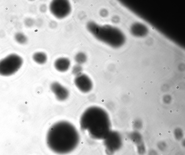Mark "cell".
I'll return each instance as SVG.
<instances>
[{
    "instance_id": "cell-15",
    "label": "cell",
    "mask_w": 185,
    "mask_h": 155,
    "mask_svg": "<svg viewBox=\"0 0 185 155\" xmlns=\"http://www.w3.org/2000/svg\"><path fill=\"white\" fill-rule=\"evenodd\" d=\"M157 148L160 151L164 152L165 151L167 147L166 143L164 142H160L158 143L157 145Z\"/></svg>"
},
{
    "instance_id": "cell-6",
    "label": "cell",
    "mask_w": 185,
    "mask_h": 155,
    "mask_svg": "<svg viewBox=\"0 0 185 155\" xmlns=\"http://www.w3.org/2000/svg\"><path fill=\"white\" fill-rule=\"evenodd\" d=\"M74 84L78 89L84 93L91 91L93 87L91 79L86 74H81L76 76L74 79Z\"/></svg>"
},
{
    "instance_id": "cell-16",
    "label": "cell",
    "mask_w": 185,
    "mask_h": 155,
    "mask_svg": "<svg viewBox=\"0 0 185 155\" xmlns=\"http://www.w3.org/2000/svg\"><path fill=\"white\" fill-rule=\"evenodd\" d=\"M148 155H158V153L154 149H150L148 152Z\"/></svg>"
},
{
    "instance_id": "cell-12",
    "label": "cell",
    "mask_w": 185,
    "mask_h": 155,
    "mask_svg": "<svg viewBox=\"0 0 185 155\" xmlns=\"http://www.w3.org/2000/svg\"><path fill=\"white\" fill-rule=\"evenodd\" d=\"M136 150L139 155H144L146 152V147L144 142L136 145Z\"/></svg>"
},
{
    "instance_id": "cell-9",
    "label": "cell",
    "mask_w": 185,
    "mask_h": 155,
    "mask_svg": "<svg viewBox=\"0 0 185 155\" xmlns=\"http://www.w3.org/2000/svg\"><path fill=\"white\" fill-rule=\"evenodd\" d=\"M32 59L34 62L37 64L39 65H43L46 63L47 56L45 53L38 51L33 54Z\"/></svg>"
},
{
    "instance_id": "cell-4",
    "label": "cell",
    "mask_w": 185,
    "mask_h": 155,
    "mask_svg": "<svg viewBox=\"0 0 185 155\" xmlns=\"http://www.w3.org/2000/svg\"><path fill=\"white\" fill-rule=\"evenodd\" d=\"M50 12L54 17L63 19L67 17L71 12V4L66 0H55L51 2L49 5Z\"/></svg>"
},
{
    "instance_id": "cell-17",
    "label": "cell",
    "mask_w": 185,
    "mask_h": 155,
    "mask_svg": "<svg viewBox=\"0 0 185 155\" xmlns=\"http://www.w3.org/2000/svg\"><path fill=\"white\" fill-rule=\"evenodd\" d=\"M47 7L45 5H42L40 7V10L42 12H45L46 11Z\"/></svg>"
},
{
    "instance_id": "cell-10",
    "label": "cell",
    "mask_w": 185,
    "mask_h": 155,
    "mask_svg": "<svg viewBox=\"0 0 185 155\" xmlns=\"http://www.w3.org/2000/svg\"><path fill=\"white\" fill-rule=\"evenodd\" d=\"M14 39L15 42L19 44L24 45L28 42V38L24 33L22 32H17L14 34Z\"/></svg>"
},
{
    "instance_id": "cell-13",
    "label": "cell",
    "mask_w": 185,
    "mask_h": 155,
    "mask_svg": "<svg viewBox=\"0 0 185 155\" xmlns=\"http://www.w3.org/2000/svg\"><path fill=\"white\" fill-rule=\"evenodd\" d=\"M83 69L81 65L77 64L73 66L72 69V72L74 75L78 76L82 74Z\"/></svg>"
},
{
    "instance_id": "cell-5",
    "label": "cell",
    "mask_w": 185,
    "mask_h": 155,
    "mask_svg": "<svg viewBox=\"0 0 185 155\" xmlns=\"http://www.w3.org/2000/svg\"><path fill=\"white\" fill-rule=\"evenodd\" d=\"M106 152L108 155H113L123 146V141L120 135L116 132L111 131L104 140Z\"/></svg>"
},
{
    "instance_id": "cell-14",
    "label": "cell",
    "mask_w": 185,
    "mask_h": 155,
    "mask_svg": "<svg viewBox=\"0 0 185 155\" xmlns=\"http://www.w3.org/2000/svg\"><path fill=\"white\" fill-rule=\"evenodd\" d=\"M24 23L26 27L30 28L32 27L35 23V21L32 18H26L24 21Z\"/></svg>"
},
{
    "instance_id": "cell-2",
    "label": "cell",
    "mask_w": 185,
    "mask_h": 155,
    "mask_svg": "<svg viewBox=\"0 0 185 155\" xmlns=\"http://www.w3.org/2000/svg\"><path fill=\"white\" fill-rule=\"evenodd\" d=\"M80 125L81 130L96 140H103L111 131L108 114L97 106H91L84 111L80 118Z\"/></svg>"
},
{
    "instance_id": "cell-3",
    "label": "cell",
    "mask_w": 185,
    "mask_h": 155,
    "mask_svg": "<svg viewBox=\"0 0 185 155\" xmlns=\"http://www.w3.org/2000/svg\"><path fill=\"white\" fill-rule=\"evenodd\" d=\"M23 64V58L15 53H12L0 60V75L9 76L17 73Z\"/></svg>"
},
{
    "instance_id": "cell-8",
    "label": "cell",
    "mask_w": 185,
    "mask_h": 155,
    "mask_svg": "<svg viewBox=\"0 0 185 155\" xmlns=\"http://www.w3.org/2000/svg\"><path fill=\"white\" fill-rule=\"evenodd\" d=\"M70 60L66 57H61L55 60L54 63V66L58 71L60 72H65L68 70L70 67Z\"/></svg>"
},
{
    "instance_id": "cell-7",
    "label": "cell",
    "mask_w": 185,
    "mask_h": 155,
    "mask_svg": "<svg viewBox=\"0 0 185 155\" xmlns=\"http://www.w3.org/2000/svg\"><path fill=\"white\" fill-rule=\"evenodd\" d=\"M50 89L59 101H64L69 96L68 90L59 82H55L52 83L50 86Z\"/></svg>"
},
{
    "instance_id": "cell-1",
    "label": "cell",
    "mask_w": 185,
    "mask_h": 155,
    "mask_svg": "<svg viewBox=\"0 0 185 155\" xmlns=\"http://www.w3.org/2000/svg\"><path fill=\"white\" fill-rule=\"evenodd\" d=\"M80 142V136L75 126L70 122H56L49 129L46 136L47 146L55 153L64 155L72 152Z\"/></svg>"
},
{
    "instance_id": "cell-11",
    "label": "cell",
    "mask_w": 185,
    "mask_h": 155,
    "mask_svg": "<svg viewBox=\"0 0 185 155\" xmlns=\"http://www.w3.org/2000/svg\"><path fill=\"white\" fill-rule=\"evenodd\" d=\"M75 62L79 65H81L86 63L87 60L86 54L83 52L78 53L75 55Z\"/></svg>"
}]
</instances>
